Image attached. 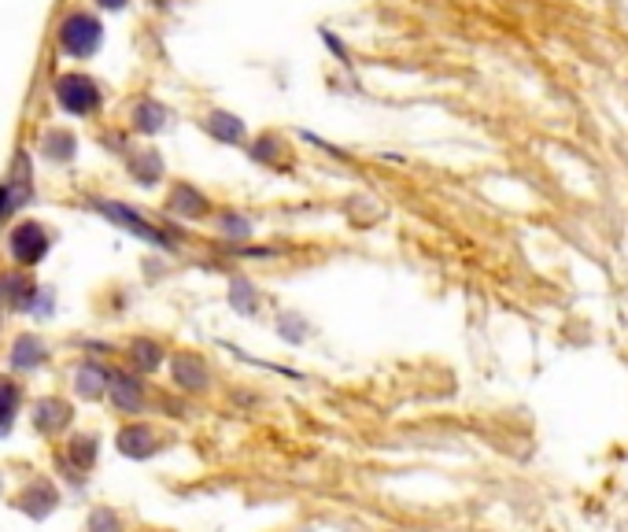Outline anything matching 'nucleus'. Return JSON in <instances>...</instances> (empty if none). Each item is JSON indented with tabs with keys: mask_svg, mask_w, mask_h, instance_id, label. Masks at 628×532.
I'll return each mask as SVG.
<instances>
[{
	"mask_svg": "<svg viewBox=\"0 0 628 532\" xmlns=\"http://www.w3.org/2000/svg\"><path fill=\"white\" fill-rule=\"evenodd\" d=\"M100 37H104L100 19L97 15H89V12H71L60 23V45H63L67 56H74V60L93 56V52L100 49Z\"/></svg>",
	"mask_w": 628,
	"mask_h": 532,
	"instance_id": "nucleus-1",
	"label": "nucleus"
},
{
	"mask_svg": "<svg viewBox=\"0 0 628 532\" xmlns=\"http://www.w3.org/2000/svg\"><path fill=\"white\" fill-rule=\"evenodd\" d=\"M56 100L71 115H93L100 108V85L85 74H63L56 82Z\"/></svg>",
	"mask_w": 628,
	"mask_h": 532,
	"instance_id": "nucleus-2",
	"label": "nucleus"
},
{
	"mask_svg": "<svg viewBox=\"0 0 628 532\" xmlns=\"http://www.w3.org/2000/svg\"><path fill=\"white\" fill-rule=\"evenodd\" d=\"M45 248H49V237H45V230L37 226V222H23V226H15L12 233V259L19 266H34L41 255H45Z\"/></svg>",
	"mask_w": 628,
	"mask_h": 532,
	"instance_id": "nucleus-3",
	"label": "nucleus"
},
{
	"mask_svg": "<svg viewBox=\"0 0 628 532\" xmlns=\"http://www.w3.org/2000/svg\"><path fill=\"white\" fill-rule=\"evenodd\" d=\"M204 130L211 133L215 141H222V145H244V137H248L244 122L237 119V115H230V111H207Z\"/></svg>",
	"mask_w": 628,
	"mask_h": 532,
	"instance_id": "nucleus-4",
	"label": "nucleus"
},
{
	"mask_svg": "<svg viewBox=\"0 0 628 532\" xmlns=\"http://www.w3.org/2000/svg\"><path fill=\"white\" fill-rule=\"evenodd\" d=\"M100 211H104V215H111V218H115V222H119V226H126V230L141 233L145 241L167 244V241H163V233H159V230H152V226H148L145 218H137V215H133V211H126V207H122V204H100Z\"/></svg>",
	"mask_w": 628,
	"mask_h": 532,
	"instance_id": "nucleus-5",
	"label": "nucleus"
},
{
	"mask_svg": "<svg viewBox=\"0 0 628 532\" xmlns=\"http://www.w3.org/2000/svg\"><path fill=\"white\" fill-rule=\"evenodd\" d=\"M19 399H23V388L15 385V381H8V377H0V433H8V425L15 422Z\"/></svg>",
	"mask_w": 628,
	"mask_h": 532,
	"instance_id": "nucleus-6",
	"label": "nucleus"
},
{
	"mask_svg": "<svg viewBox=\"0 0 628 532\" xmlns=\"http://www.w3.org/2000/svg\"><path fill=\"white\" fill-rule=\"evenodd\" d=\"M170 211H178V215H204L207 200L204 193H196L193 185H178L174 196H170Z\"/></svg>",
	"mask_w": 628,
	"mask_h": 532,
	"instance_id": "nucleus-7",
	"label": "nucleus"
},
{
	"mask_svg": "<svg viewBox=\"0 0 628 532\" xmlns=\"http://www.w3.org/2000/svg\"><path fill=\"white\" fill-rule=\"evenodd\" d=\"M163 122H167V111L159 108V104H152V100H141L137 111H133V126H137V130H145V133L163 130Z\"/></svg>",
	"mask_w": 628,
	"mask_h": 532,
	"instance_id": "nucleus-8",
	"label": "nucleus"
},
{
	"mask_svg": "<svg viewBox=\"0 0 628 532\" xmlns=\"http://www.w3.org/2000/svg\"><path fill=\"white\" fill-rule=\"evenodd\" d=\"M100 8H111V12H119V8H126V4H130V0H97Z\"/></svg>",
	"mask_w": 628,
	"mask_h": 532,
	"instance_id": "nucleus-9",
	"label": "nucleus"
},
{
	"mask_svg": "<svg viewBox=\"0 0 628 532\" xmlns=\"http://www.w3.org/2000/svg\"><path fill=\"white\" fill-rule=\"evenodd\" d=\"M156 4H167V0H156Z\"/></svg>",
	"mask_w": 628,
	"mask_h": 532,
	"instance_id": "nucleus-10",
	"label": "nucleus"
},
{
	"mask_svg": "<svg viewBox=\"0 0 628 532\" xmlns=\"http://www.w3.org/2000/svg\"><path fill=\"white\" fill-rule=\"evenodd\" d=\"M0 296H4V292H0Z\"/></svg>",
	"mask_w": 628,
	"mask_h": 532,
	"instance_id": "nucleus-11",
	"label": "nucleus"
}]
</instances>
